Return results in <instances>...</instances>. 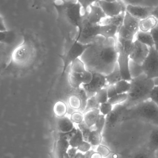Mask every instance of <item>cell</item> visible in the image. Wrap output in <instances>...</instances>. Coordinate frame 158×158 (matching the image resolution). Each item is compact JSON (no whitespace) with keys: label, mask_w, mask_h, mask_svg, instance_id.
Listing matches in <instances>:
<instances>
[{"label":"cell","mask_w":158,"mask_h":158,"mask_svg":"<svg viewBox=\"0 0 158 158\" xmlns=\"http://www.w3.org/2000/svg\"><path fill=\"white\" fill-rule=\"evenodd\" d=\"M91 158H102V156L99 153L94 152L92 155Z\"/></svg>","instance_id":"57"},{"label":"cell","mask_w":158,"mask_h":158,"mask_svg":"<svg viewBox=\"0 0 158 158\" xmlns=\"http://www.w3.org/2000/svg\"><path fill=\"white\" fill-rule=\"evenodd\" d=\"M102 139L101 133L94 129L91 131L89 138V143L93 146L99 145L101 143Z\"/></svg>","instance_id":"36"},{"label":"cell","mask_w":158,"mask_h":158,"mask_svg":"<svg viewBox=\"0 0 158 158\" xmlns=\"http://www.w3.org/2000/svg\"><path fill=\"white\" fill-rule=\"evenodd\" d=\"M99 106H100V104L97 101L94 95L93 96L87 99L84 112L90 110L99 109Z\"/></svg>","instance_id":"40"},{"label":"cell","mask_w":158,"mask_h":158,"mask_svg":"<svg viewBox=\"0 0 158 158\" xmlns=\"http://www.w3.org/2000/svg\"><path fill=\"white\" fill-rule=\"evenodd\" d=\"M68 81L70 86L73 89H77L81 87L82 84L75 73L70 72L69 75Z\"/></svg>","instance_id":"38"},{"label":"cell","mask_w":158,"mask_h":158,"mask_svg":"<svg viewBox=\"0 0 158 158\" xmlns=\"http://www.w3.org/2000/svg\"><path fill=\"white\" fill-rule=\"evenodd\" d=\"M142 67L147 78L153 80L158 78V51L154 47L149 48V54Z\"/></svg>","instance_id":"7"},{"label":"cell","mask_w":158,"mask_h":158,"mask_svg":"<svg viewBox=\"0 0 158 158\" xmlns=\"http://www.w3.org/2000/svg\"><path fill=\"white\" fill-rule=\"evenodd\" d=\"M113 106L108 101L100 104L99 110L100 114L106 116L113 110Z\"/></svg>","instance_id":"41"},{"label":"cell","mask_w":158,"mask_h":158,"mask_svg":"<svg viewBox=\"0 0 158 158\" xmlns=\"http://www.w3.org/2000/svg\"><path fill=\"white\" fill-rule=\"evenodd\" d=\"M78 126L82 134L84 141L89 143V138L91 131L93 130V127H89L85 122L84 121L78 124Z\"/></svg>","instance_id":"33"},{"label":"cell","mask_w":158,"mask_h":158,"mask_svg":"<svg viewBox=\"0 0 158 158\" xmlns=\"http://www.w3.org/2000/svg\"><path fill=\"white\" fill-rule=\"evenodd\" d=\"M17 35L13 31H0V44L13 45L16 40Z\"/></svg>","instance_id":"20"},{"label":"cell","mask_w":158,"mask_h":158,"mask_svg":"<svg viewBox=\"0 0 158 158\" xmlns=\"http://www.w3.org/2000/svg\"><path fill=\"white\" fill-rule=\"evenodd\" d=\"M95 97L99 104L105 103L108 101V97L107 93L106 88H103L97 92L94 95Z\"/></svg>","instance_id":"39"},{"label":"cell","mask_w":158,"mask_h":158,"mask_svg":"<svg viewBox=\"0 0 158 158\" xmlns=\"http://www.w3.org/2000/svg\"><path fill=\"white\" fill-rule=\"evenodd\" d=\"M70 118L73 123L78 124L84 121L83 113L79 110H76L71 113Z\"/></svg>","instance_id":"42"},{"label":"cell","mask_w":158,"mask_h":158,"mask_svg":"<svg viewBox=\"0 0 158 158\" xmlns=\"http://www.w3.org/2000/svg\"><path fill=\"white\" fill-rule=\"evenodd\" d=\"M93 79L87 84L82 85V87L85 90L88 98L94 95L99 90L108 85L106 78V75L97 72H92Z\"/></svg>","instance_id":"9"},{"label":"cell","mask_w":158,"mask_h":158,"mask_svg":"<svg viewBox=\"0 0 158 158\" xmlns=\"http://www.w3.org/2000/svg\"><path fill=\"white\" fill-rule=\"evenodd\" d=\"M125 12L114 16L106 17L102 20L100 25L108 24V25H114L119 28L123 24Z\"/></svg>","instance_id":"24"},{"label":"cell","mask_w":158,"mask_h":158,"mask_svg":"<svg viewBox=\"0 0 158 158\" xmlns=\"http://www.w3.org/2000/svg\"><path fill=\"white\" fill-rule=\"evenodd\" d=\"M140 19L132 16L125 11L123 26L135 35L139 31Z\"/></svg>","instance_id":"15"},{"label":"cell","mask_w":158,"mask_h":158,"mask_svg":"<svg viewBox=\"0 0 158 158\" xmlns=\"http://www.w3.org/2000/svg\"><path fill=\"white\" fill-rule=\"evenodd\" d=\"M153 15L156 17L158 19V6H156L155 11H154V13H153Z\"/></svg>","instance_id":"58"},{"label":"cell","mask_w":158,"mask_h":158,"mask_svg":"<svg viewBox=\"0 0 158 158\" xmlns=\"http://www.w3.org/2000/svg\"><path fill=\"white\" fill-rule=\"evenodd\" d=\"M82 134L78 128L76 134L69 141V143L71 148H77L83 142Z\"/></svg>","instance_id":"34"},{"label":"cell","mask_w":158,"mask_h":158,"mask_svg":"<svg viewBox=\"0 0 158 158\" xmlns=\"http://www.w3.org/2000/svg\"><path fill=\"white\" fill-rule=\"evenodd\" d=\"M135 40L145 44L149 48L154 47V43L150 31H139L135 35Z\"/></svg>","instance_id":"22"},{"label":"cell","mask_w":158,"mask_h":158,"mask_svg":"<svg viewBox=\"0 0 158 158\" xmlns=\"http://www.w3.org/2000/svg\"><path fill=\"white\" fill-rule=\"evenodd\" d=\"M124 119H131L158 126V107L150 99L126 110Z\"/></svg>","instance_id":"4"},{"label":"cell","mask_w":158,"mask_h":158,"mask_svg":"<svg viewBox=\"0 0 158 158\" xmlns=\"http://www.w3.org/2000/svg\"><path fill=\"white\" fill-rule=\"evenodd\" d=\"M75 158H84V155L81 153H77Z\"/></svg>","instance_id":"59"},{"label":"cell","mask_w":158,"mask_h":158,"mask_svg":"<svg viewBox=\"0 0 158 158\" xmlns=\"http://www.w3.org/2000/svg\"><path fill=\"white\" fill-rule=\"evenodd\" d=\"M149 99L158 107V85H155L151 91Z\"/></svg>","instance_id":"47"},{"label":"cell","mask_w":158,"mask_h":158,"mask_svg":"<svg viewBox=\"0 0 158 158\" xmlns=\"http://www.w3.org/2000/svg\"><path fill=\"white\" fill-rule=\"evenodd\" d=\"M154 81H155V85H158V78L155 79Z\"/></svg>","instance_id":"61"},{"label":"cell","mask_w":158,"mask_h":158,"mask_svg":"<svg viewBox=\"0 0 158 158\" xmlns=\"http://www.w3.org/2000/svg\"><path fill=\"white\" fill-rule=\"evenodd\" d=\"M105 125H106V116L100 114L95 124L94 125L95 129L100 132L102 133Z\"/></svg>","instance_id":"44"},{"label":"cell","mask_w":158,"mask_h":158,"mask_svg":"<svg viewBox=\"0 0 158 158\" xmlns=\"http://www.w3.org/2000/svg\"><path fill=\"white\" fill-rule=\"evenodd\" d=\"M91 144L88 142L84 141L77 148L78 150L82 152H86L90 150L91 148Z\"/></svg>","instance_id":"51"},{"label":"cell","mask_w":158,"mask_h":158,"mask_svg":"<svg viewBox=\"0 0 158 158\" xmlns=\"http://www.w3.org/2000/svg\"><path fill=\"white\" fill-rule=\"evenodd\" d=\"M154 43V48L158 51V25L150 31Z\"/></svg>","instance_id":"48"},{"label":"cell","mask_w":158,"mask_h":158,"mask_svg":"<svg viewBox=\"0 0 158 158\" xmlns=\"http://www.w3.org/2000/svg\"><path fill=\"white\" fill-rule=\"evenodd\" d=\"M75 74L80 79L82 85L89 84L93 79V73L92 71L87 69L81 73Z\"/></svg>","instance_id":"37"},{"label":"cell","mask_w":158,"mask_h":158,"mask_svg":"<svg viewBox=\"0 0 158 158\" xmlns=\"http://www.w3.org/2000/svg\"><path fill=\"white\" fill-rule=\"evenodd\" d=\"M158 25V19L154 15H151L144 19L140 20L139 23V31L148 32Z\"/></svg>","instance_id":"19"},{"label":"cell","mask_w":158,"mask_h":158,"mask_svg":"<svg viewBox=\"0 0 158 158\" xmlns=\"http://www.w3.org/2000/svg\"><path fill=\"white\" fill-rule=\"evenodd\" d=\"M117 37L126 40L132 41L135 40V35L132 33L130 31L124 27L123 26H122L119 28L118 31Z\"/></svg>","instance_id":"31"},{"label":"cell","mask_w":158,"mask_h":158,"mask_svg":"<svg viewBox=\"0 0 158 158\" xmlns=\"http://www.w3.org/2000/svg\"><path fill=\"white\" fill-rule=\"evenodd\" d=\"M119 28L112 25H100L99 29V36L108 40L109 39L117 38V34Z\"/></svg>","instance_id":"16"},{"label":"cell","mask_w":158,"mask_h":158,"mask_svg":"<svg viewBox=\"0 0 158 158\" xmlns=\"http://www.w3.org/2000/svg\"><path fill=\"white\" fill-rule=\"evenodd\" d=\"M70 68L71 72L77 74L84 72L86 69L84 63L80 58L74 60L70 64Z\"/></svg>","instance_id":"30"},{"label":"cell","mask_w":158,"mask_h":158,"mask_svg":"<svg viewBox=\"0 0 158 158\" xmlns=\"http://www.w3.org/2000/svg\"><path fill=\"white\" fill-rule=\"evenodd\" d=\"M116 41L117 40L115 39L106 40L103 38L102 43L99 41L98 44L96 38L91 43V46L95 50L94 52L96 53L95 55L96 57L94 58L96 60L94 62V64L95 65L92 72L96 71L98 64V68H100L99 73H101V68L109 67L113 70L117 64L118 56L116 48Z\"/></svg>","instance_id":"1"},{"label":"cell","mask_w":158,"mask_h":158,"mask_svg":"<svg viewBox=\"0 0 158 158\" xmlns=\"http://www.w3.org/2000/svg\"><path fill=\"white\" fill-rule=\"evenodd\" d=\"M106 78L108 85H114L123 80L117 63L113 70L106 75Z\"/></svg>","instance_id":"23"},{"label":"cell","mask_w":158,"mask_h":158,"mask_svg":"<svg viewBox=\"0 0 158 158\" xmlns=\"http://www.w3.org/2000/svg\"><path fill=\"white\" fill-rule=\"evenodd\" d=\"M97 3L101 7L106 17L118 15L126 11V4L122 0H117L112 2L99 0Z\"/></svg>","instance_id":"10"},{"label":"cell","mask_w":158,"mask_h":158,"mask_svg":"<svg viewBox=\"0 0 158 158\" xmlns=\"http://www.w3.org/2000/svg\"><path fill=\"white\" fill-rule=\"evenodd\" d=\"M106 88L107 93L109 99L113 97V96L118 94L116 92L115 85H107Z\"/></svg>","instance_id":"52"},{"label":"cell","mask_w":158,"mask_h":158,"mask_svg":"<svg viewBox=\"0 0 158 158\" xmlns=\"http://www.w3.org/2000/svg\"><path fill=\"white\" fill-rule=\"evenodd\" d=\"M99 27L100 25H94L89 23L85 15L81 26L78 28V32L76 40L84 44L91 43L99 36Z\"/></svg>","instance_id":"6"},{"label":"cell","mask_w":158,"mask_h":158,"mask_svg":"<svg viewBox=\"0 0 158 158\" xmlns=\"http://www.w3.org/2000/svg\"><path fill=\"white\" fill-rule=\"evenodd\" d=\"M149 52V47L136 40H135L133 47L130 55V60L142 65L146 59Z\"/></svg>","instance_id":"11"},{"label":"cell","mask_w":158,"mask_h":158,"mask_svg":"<svg viewBox=\"0 0 158 158\" xmlns=\"http://www.w3.org/2000/svg\"><path fill=\"white\" fill-rule=\"evenodd\" d=\"M56 126L58 131L61 133L70 131L75 128L74 123L72 122L70 118L67 116L57 118Z\"/></svg>","instance_id":"17"},{"label":"cell","mask_w":158,"mask_h":158,"mask_svg":"<svg viewBox=\"0 0 158 158\" xmlns=\"http://www.w3.org/2000/svg\"><path fill=\"white\" fill-rule=\"evenodd\" d=\"M128 99V94H117L113 97L108 99V102H110L112 106L122 104L126 102Z\"/></svg>","instance_id":"35"},{"label":"cell","mask_w":158,"mask_h":158,"mask_svg":"<svg viewBox=\"0 0 158 158\" xmlns=\"http://www.w3.org/2000/svg\"><path fill=\"white\" fill-rule=\"evenodd\" d=\"M69 146V141L63 138H59L55 143V147L63 151H68Z\"/></svg>","instance_id":"43"},{"label":"cell","mask_w":158,"mask_h":158,"mask_svg":"<svg viewBox=\"0 0 158 158\" xmlns=\"http://www.w3.org/2000/svg\"><path fill=\"white\" fill-rule=\"evenodd\" d=\"M85 17L87 21L94 25H100L102 20L106 17L101 7L97 3L88 8Z\"/></svg>","instance_id":"13"},{"label":"cell","mask_w":158,"mask_h":158,"mask_svg":"<svg viewBox=\"0 0 158 158\" xmlns=\"http://www.w3.org/2000/svg\"><path fill=\"white\" fill-rule=\"evenodd\" d=\"M6 27L5 25L4 22L2 18L0 16V31L6 30Z\"/></svg>","instance_id":"55"},{"label":"cell","mask_w":158,"mask_h":158,"mask_svg":"<svg viewBox=\"0 0 158 158\" xmlns=\"http://www.w3.org/2000/svg\"><path fill=\"white\" fill-rule=\"evenodd\" d=\"M129 69L132 79L137 77L144 74L142 65L136 64L131 60L129 63Z\"/></svg>","instance_id":"27"},{"label":"cell","mask_w":158,"mask_h":158,"mask_svg":"<svg viewBox=\"0 0 158 158\" xmlns=\"http://www.w3.org/2000/svg\"><path fill=\"white\" fill-rule=\"evenodd\" d=\"M103 1L108 2H116L117 0H103Z\"/></svg>","instance_id":"60"},{"label":"cell","mask_w":158,"mask_h":158,"mask_svg":"<svg viewBox=\"0 0 158 158\" xmlns=\"http://www.w3.org/2000/svg\"><path fill=\"white\" fill-rule=\"evenodd\" d=\"M94 152V151L92 150H89L87 152H85V154H84V158H91L92 155Z\"/></svg>","instance_id":"56"},{"label":"cell","mask_w":158,"mask_h":158,"mask_svg":"<svg viewBox=\"0 0 158 158\" xmlns=\"http://www.w3.org/2000/svg\"><path fill=\"white\" fill-rule=\"evenodd\" d=\"M114 85L117 94H127L131 88V83L129 81L122 80Z\"/></svg>","instance_id":"29"},{"label":"cell","mask_w":158,"mask_h":158,"mask_svg":"<svg viewBox=\"0 0 158 158\" xmlns=\"http://www.w3.org/2000/svg\"><path fill=\"white\" fill-rule=\"evenodd\" d=\"M84 121L89 127H94L99 115V109L90 110L84 112Z\"/></svg>","instance_id":"21"},{"label":"cell","mask_w":158,"mask_h":158,"mask_svg":"<svg viewBox=\"0 0 158 158\" xmlns=\"http://www.w3.org/2000/svg\"><path fill=\"white\" fill-rule=\"evenodd\" d=\"M128 99L123 103L127 109L131 108L149 99L150 94L155 85L154 80L148 78L144 74L131 79Z\"/></svg>","instance_id":"2"},{"label":"cell","mask_w":158,"mask_h":158,"mask_svg":"<svg viewBox=\"0 0 158 158\" xmlns=\"http://www.w3.org/2000/svg\"><path fill=\"white\" fill-rule=\"evenodd\" d=\"M68 104L72 109L81 111L82 108V102L77 95L72 93L68 98Z\"/></svg>","instance_id":"26"},{"label":"cell","mask_w":158,"mask_h":158,"mask_svg":"<svg viewBox=\"0 0 158 158\" xmlns=\"http://www.w3.org/2000/svg\"><path fill=\"white\" fill-rule=\"evenodd\" d=\"M53 6L60 16L64 17L69 24L77 28L86 14L77 0H57Z\"/></svg>","instance_id":"5"},{"label":"cell","mask_w":158,"mask_h":158,"mask_svg":"<svg viewBox=\"0 0 158 158\" xmlns=\"http://www.w3.org/2000/svg\"><path fill=\"white\" fill-rule=\"evenodd\" d=\"M54 153L55 158H68V151H63L55 147Z\"/></svg>","instance_id":"50"},{"label":"cell","mask_w":158,"mask_h":158,"mask_svg":"<svg viewBox=\"0 0 158 158\" xmlns=\"http://www.w3.org/2000/svg\"><path fill=\"white\" fill-rule=\"evenodd\" d=\"M77 1L81 6L85 13L86 14L88 8L90 7V6L97 2L99 0H77Z\"/></svg>","instance_id":"45"},{"label":"cell","mask_w":158,"mask_h":158,"mask_svg":"<svg viewBox=\"0 0 158 158\" xmlns=\"http://www.w3.org/2000/svg\"><path fill=\"white\" fill-rule=\"evenodd\" d=\"M148 147L154 152L158 151V126L150 124Z\"/></svg>","instance_id":"18"},{"label":"cell","mask_w":158,"mask_h":158,"mask_svg":"<svg viewBox=\"0 0 158 158\" xmlns=\"http://www.w3.org/2000/svg\"><path fill=\"white\" fill-rule=\"evenodd\" d=\"M77 128L75 127V128L70 131L65 133H58V137L59 138H63L69 141L76 134V133L77 132Z\"/></svg>","instance_id":"46"},{"label":"cell","mask_w":158,"mask_h":158,"mask_svg":"<svg viewBox=\"0 0 158 158\" xmlns=\"http://www.w3.org/2000/svg\"><path fill=\"white\" fill-rule=\"evenodd\" d=\"M118 56L117 64L120 72L121 75L123 80L130 81L132 78L130 74L129 69L130 63V56L122 53H119Z\"/></svg>","instance_id":"14"},{"label":"cell","mask_w":158,"mask_h":158,"mask_svg":"<svg viewBox=\"0 0 158 158\" xmlns=\"http://www.w3.org/2000/svg\"><path fill=\"white\" fill-rule=\"evenodd\" d=\"M68 111V109L67 105L64 101H57L54 106L53 112L57 118L66 116Z\"/></svg>","instance_id":"25"},{"label":"cell","mask_w":158,"mask_h":158,"mask_svg":"<svg viewBox=\"0 0 158 158\" xmlns=\"http://www.w3.org/2000/svg\"><path fill=\"white\" fill-rule=\"evenodd\" d=\"M155 156H156V158H158V151L155 152Z\"/></svg>","instance_id":"62"},{"label":"cell","mask_w":158,"mask_h":158,"mask_svg":"<svg viewBox=\"0 0 158 158\" xmlns=\"http://www.w3.org/2000/svg\"><path fill=\"white\" fill-rule=\"evenodd\" d=\"M97 152L99 153L102 156V157H106L110 154V150L106 147L104 146L101 145H99L97 149Z\"/></svg>","instance_id":"49"},{"label":"cell","mask_w":158,"mask_h":158,"mask_svg":"<svg viewBox=\"0 0 158 158\" xmlns=\"http://www.w3.org/2000/svg\"><path fill=\"white\" fill-rule=\"evenodd\" d=\"M155 8L156 6L128 4L126 5V12L135 18L142 20L153 15Z\"/></svg>","instance_id":"12"},{"label":"cell","mask_w":158,"mask_h":158,"mask_svg":"<svg viewBox=\"0 0 158 158\" xmlns=\"http://www.w3.org/2000/svg\"><path fill=\"white\" fill-rule=\"evenodd\" d=\"M123 2H124L126 5L128 4L132 5H141L143 0H122Z\"/></svg>","instance_id":"54"},{"label":"cell","mask_w":158,"mask_h":158,"mask_svg":"<svg viewBox=\"0 0 158 158\" xmlns=\"http://www.w3.org/2000/svg\"><path fill=\"white\" fill-rule=\"evenodd\" d=\"M57 0H33L32 7L36 9H47L51 6H54Z\"/></svg>","instance_id":"28"},{"label":"cell","mask_w":158,"mask_h":158,"mask_svg":"<svg viewBox=\"0 0 158 158\" xmlns=\"http://www.w3.org/2000/svg\"><path fill=\"white\" fill-rule=\"evenodd\" d=\"M36 55L37 51L33 44L24 38L23 41L12 52L6 69L20 71L28 68L34 62Z\"/></svg>","instance_id":"3"},{"label":"cell","mask_w":158,"mask_h":158,"mask_svg":"<svg viewBox=\"0 0 158 158\" xmlns=\"http://www.w3.org/2000/svg\"><path fill=\"white\" fill-rule=\"evenodd\" d=\"M91 44V43L88 44H84L75 40L64 58L62 77L64 76L68 67L74 60L81 57L85 52L90 47Z\"/></svg>","instance_id":"8"},{"label":"cell","mask_w":158,"mask_h":158,"mask_svg":"<svg viewBox=\"0 0 158 158\" xmlns=\"http://www.w3.org/2000/svg\"><path fill=\"white\" fill-rule=\"evenodd\" d=\"M77 150V148H71L70 149H68V158H75Z\"/></svg>","instance_id":"53"},{"label":"cell","mask_w":158,"mask_h":158,"mask_svg":"<svg viewBox=\"0 0 158 158\" xmlns=\"http://www.w3.org/2000/svg\"><path fill=\"white\" fill-rule=\"evenodd\" d=\"M132 158H156L155 152L150 150L148 147L145 148L138 150Z\"/></svg>","instance_id":"32"}]
</instances>
